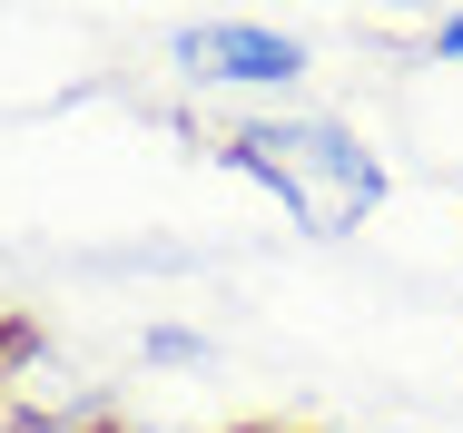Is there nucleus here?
<instances>
[{
	"instance_id": "obj_1",
	"label": "nucleus",
	"mask_w": 463,
	"mask_h": 433,
	"mask_svg": "<svg viewBox=\"0 0 463 433\" xmlns=\"http://www.w3.org/2000/svg\"><path fill=\"white\" fill-rule=\"evenodd\" d=\"M217 158H227L237 177H257L306 237H345V227H365L374 207H384V187H394L384 158H374L345 118H326V108L237 118V128L217 138Z\"/></svg>"
},
{
	"instance_id": "obj_2",
	"label": "nucleus",
	"mask_w": 463,
	"mask_h": 433,
	"mask_svg": "<svg viewBox=\"0 0 463 433\" xmlns=\"http://www.w3.org/2000/svg\"><path fill=\"white\" fill-rule=\"evenodd\" d=\"M168 60H178L187 89H227V99H286L316 70L286 20H187L168 40Z\"/></svg>"
},
{
	"instance_id": "obj_3",
	"label": "nucleus",
	"mask_w": 463,
	"mask_h": 433,
	"mask_svg": "<svg viewBox=\"0 0 463 433\" xmlns=\"http://www.w3.org/2000/svg\"><path fill=\"white\" fill-rule=\"evenodd\" d=\"M40 433H138V424H118V414L90 404V414H40Z\"/></svg>"
},
{
	"instance_id": "obj_4",
	"label": "nucleus",
	"mask_w": 463,
	"mask_h": 433,
	"mask_svg": "<svg viewBox=\"0 0 463 433\" xmlns=\"http://www.w3.org/2000/svg\"><path fill=\"white\" fill-rule=\"evenodd\" d=\"M434 60H463V10H444V20H434Z\"/></svg>"
},
{
	"instance_id": "obj_5",
	"label": "nucleus",
	"mask_w": 463,
	"mask_h": 433,
	"mask_svg": "<svg viewBox=\"0 0 463 433\" xmlns=\"http://www.w3.org/2000/svg\"><path fill=\"white\" fill-rule=\"evenodd\" d=\"M0 433H40V414H10V424H0Z\"/></svg>"
},
{
	"instance_id": "obj_6",
	"label": "nucleus",
	"mask_w": 463,
	"mask_h": 433,
	"mask_svg": "<svg viewBox=\"0 0 463 433\" xmlns=\"http://www.w3.org/2000/svg\"><path fill=\"white\" fill-rule=\"evenodd\" d=\"M257 433H316V424H257Z\"/></svg>"
},
{
	"instance_id": "obj_7",
	"label": "nucleus",
	"mask_w": 463,
	"mask_h": 433,
	"mask_svg": "<svg viewBox=\"0 0 463 433\" xmlns=\"http://www.w3.org/2000/svg\"><path fill=\"white\" fill-rule=\"evenodd\" d=\"M237 433H257V424H237Z\"/></svg>"
}]
</instances>
